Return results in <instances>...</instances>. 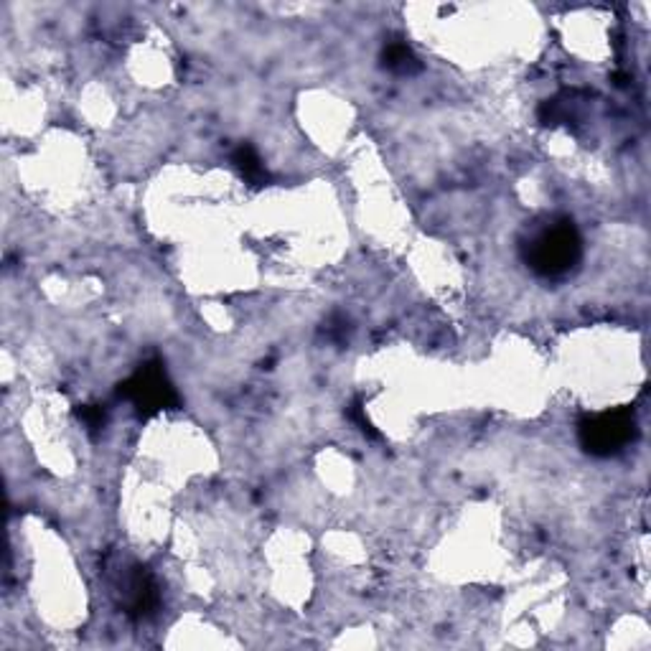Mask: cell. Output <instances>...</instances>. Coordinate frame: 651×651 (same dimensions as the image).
<instances>
[{
	"label": "cell",
	"mask_w": 651,
	"mask_h": 651,
	"mask_svg": "<svg viewBox=\"0 0 651 651\" xmlns=\"http://www.w3.org/2000/svg\"><path fill=\"white\" fill-rule=\"evenodd\" d=\"M382 64L384 69H389L395 75H418L422 69L420 59L412 54V49L407 43H400V41H392L384 46Z\"/></svg>",
	"instance_id": "5b68a950"
},
{
	"label": "cell",
	"mask_w": 651,
	"mask_h": 651,
	"mask_svg": "<svg viewBox=\"0 0 651 651\" xmlns=\"http://www.w3.org/2000/svg\"><path fill=\"white\" fill-rule=\"evenodd\" d=\"M117 395L122 400L133 404L135 412L140 418H153L163 410H173L178 407V395H176V387L169 380L163 365L153 359V362H145L135 372L133 377H128L125 382L117 387Z\"/></svg>",
	"instance_id": "3957f363"
},
{
	"label": "cell",
	"mask_w": 651,
	"mask_h": 651,
	"mask_svg": "<svg viewBox=\"0 0 651 651\" xmlns=\"http://www.w3.org/2000/svg\"><path fill=\"white\" fill-rule=\"evenodd\" d=\"M326 336L331 339V341H336V344H341L346 341V333H349V321H346L341 313H333L328 321H326Z\"/></svg>",
	"instance_id": "ba28073f"
},
{
	"label": "cell",
	"mask_w": 651,
	"mask_h": 651,
	"mask_svg": "<svg viewBox=\"0 0 651 651\" xmlns=\"http://www.w3.org/2000/svg\"><path fill=\"white\" fill-rule=\"evenodd\" d=\"M115 593L120 598V608L137 621L153 616L158 603H161L155 577L143 565H128L122 573L117 575Z\"/></svg>",
	"instance_id": "277c9868"
},
{
	"label": "cell",
	"mask_w": 651,
	"mask_h": 651,
	"mask_svg": "<svg viewBox=\"0 0 651 651\" xmlns=\"http://www.w3.org/2000/svg\"><path fill=\"white\" fill-rule=\"evenodd\" d=\"M231 161H234L237 171L242 173V178H245L247 184H252V186H268L270 184V173L265 171L260 155L255 153L252 145H239V148L234 151V155H231Z\"/></svg>",
	"instance_id": "8992f818"
},
{
	"label": "cell",
	"mask_w": 651,
	"mask_h": 651,
	"mask_svg": "<svg viewBox=\"0 0 651 651\" xmlns=\"http://www.w3.org/2000/svg\"><path fill=\"white\" fill-rule=\"evenodd\" d=\"M639 435V422L631 407H618L600 415H588L577 425V441L595 459H611L631 445Z\"/></svg>",
	"instance_id": "7a4b0ae2"
},
{
	"label": "cell",
	"mask_w": 651,
	"mask_h": 651,
	"mask_svg": "<svg viewBox=\"0 0 651 651\" xmlns=\"http://www.w3.org/2000/svg\"><path fill=\"white\" fill-rule=\"evenodd\" d=\"M522 257L535 275L557 280L570 275L583 260V237L573 219L555 216L522 242Z\"/></svg>",
	"instance_id": "6da1fadb"
},
{
	"label": "cell",
	"mask_w": 651,
	"mask_h": 651,
	"mask_svg": "<svg viewBox=\"0 0 651 651\" xmlns=\"http://www.w3.org/2000/svg\"><path fill=\"white\" fill-rule=\"evenodd\" d=\"M346 418L351 422H357L359 425V430L365 433V435H369V438H380L377 435V430L372 427V422L366 420V415H365V407H362V403L357 400L354 404H349V410H346Z\"/></svg>",
	"instance_id": "9c48e42d"
},
{
	"label": "cell",
	"mask_w": 651,
	"mask_h": 651,
	"mask_svg": "<svg viewBox=\"0 0 651 651\" xmlns=\"http://www.w3.org/2000/svg\"><path fill=\"white\" fill-rule=\"evenodd\" d=\"M77 415L90 433H99V430L105 427V420H107V418H105V410H102L99 404H84Z\"/></svg>",
	"instance_id": "52a82bcc"
}]
</instances>
